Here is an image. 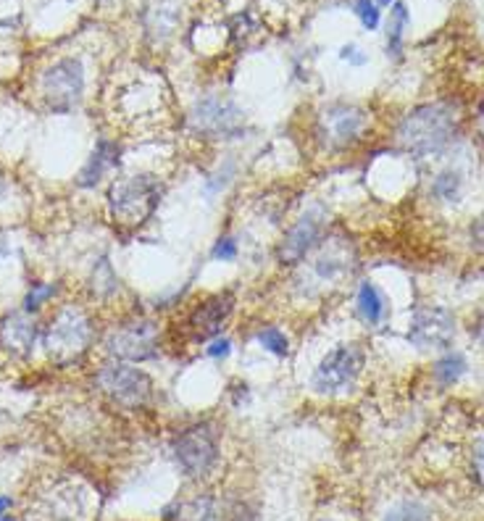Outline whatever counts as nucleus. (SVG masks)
<instances>
[{
	"label": "nucleus",
	"instance_id": "obj_1",
	"mask_svg": "<svg viewBox=\"0 0 484 521\" xmlns=\"http://www.w3.org/2000/svg\"><path fill=\"white\" fill-rule=\"evenodd\" d=\"M461 129V114L450 103H424L403 116L395 126L398 145L416 156L429 159L448 151Z\"/></svg>",
	"mask_w": 484,
	"mask_h": 521
},
{
	"label": "nucleus",
	"instance_id": "obj_2",
	"mask_svg": "<svg viewBox=\"0 0 484 521\" xmlns=\"http://www.w3.org/2000/svg\"><path fill=\"white\" fill-rule=\"evenodd\" d=\"M166 195V184L158 174L140 172L114 179L106 195L109 216L119 230H142L153 222L161 200Z\"/></svg>",
	"mask_w": 484,
	"mask_h": 521
},
{
	"label": "nucleus",
	"instance_id": "obj_3",
	"mask_svg": "<svg viewBox=\"0 0 484 521\" xmlns=\"http://www.w3.org/2000/svg\"><path fill=\"white\" fill-rule=\"evenodd\" d=\"M93 387L98 395L114 408L121 411H148L156 405V382L153 377L140 369L137 363L124 361H106L93 374Z\"/></svg>",
	"mask_w": 484,
	"mask_h": 521
},
{
	"label": "nucleus",
	"instance_id": "obj_4",
	"mask_svg": "<svg viewBox=\"0 0 484 521\" xmlns=\"http://www.w3.org/2000/svg\"><path fill=\"white\" fill-rule=\"evenodd\" d=\"M43 346L53 363L69 366L77 363L95 343V324L85 305L66 303L51 316L48 327L43 330Z\"/></svg>",
	"mask_w": 484,
	"mask_h": 521
},
{
	"label": "nucleus",
	"instance_id": "obj_5",
	"mask_svg": "<svg viewBox=\"0 0 484 521\" xmlns=\"http://www.w3.org/2000/svg\"><path fill=\"white\" fill-rule=\"evenodd\" d=\"M187 126L195 137L206 142H235L247 132V114L227 93H206L195 98Z\"/></svg>",
	"mask_w": 484,
	"mask_h": 521
},
{
	"label": "nucleus",
	"instance_id": "obj_6",
	"mask_svg": "<svg viewBox=\"0 0 484 521\" xmlns=\"http://www.w3.org/2000/svg\"><path fill=\"white\" fill-rule=\"evenodd\" d=\"M363 369H366V347L356 340L337 343L335 347H329L319 358V363L313 366V371L308 377V387L319 398L348 395L359 385Z\"/></svg>",
	"mask_w": 484,
	"mask_h": 521
},
{
	"label": "nucleus",
	"instance_id": "obj_7",
	"mask_svg": "<svg viewBox=\"0 0 484 521\" xmlns=\"http://www.w3.org/2000/svg\"><path fill=\"white\" fill-rule=\"evenodd\" d=\"M371 114L345 101H335L319 109L313 121V137L324 153H345L353 151L368 132Z\"/></svg>",
	"mask_w": 484,
	"mask_h": 521
},
{
	"label": "nucleus",
	"instance_id": "obj_8",
	"mask_svg": "<svg viewBox=\"0 0 484 521\" xmlns=\"http://www.w3.org/2000/svg\"><path fill=\"white\" fill-rule=\"evenodd\" d=\"M161 327L150 316H126L109 327L103 350L109 358L124 363H148L161 355Z\"/></svg>",
	"mask_w": 484,
	"mask_h": 521
},
{
	"label": "nucleus",
	"instance_id": "obj_9",
	"mask_svg": "<svg viewBox=\"0 0 484 521\" xmlns=\"http://www.w3.org/2000/svg\"><path fill=\"white\" fill-rule=\"evenodd\" d=\"M172 453L182 471L192 479H203L214 471L222 456V432L216 421L200 419L172 437Z\"/></svg>",
	"mask_w": 484,
	"mask_h": 521
},
{
	"label": "nucleus",
	"instance_id": "obj_10",
	"mask_svg": "<svg viewBox=\"0 0 484 521\" xmlns=\"http://www.w3.org/2000/svg\"><path fill=\"white\" fill-rule=\"evenodd\" d=\"M235 305H238V297L230 289L203 295L184 311L180 322V338L187 346H206L208 340L224 332L227 322L235 313Z\"/></svg>",
	"mask_w": 484,
	"mask_h": 521
},
{
	"label": "nucleus",
	"instance_id": "obj_11",
	"mask_svg": "<svg viewBox=\"0 0 484 521\" xmlns=\"http://www.w3.org/2000/svg\"><path fill=\"white\" fill-rule=\"evenodd\" d=\"M356 266H359V256L353 245L345 237H327L319 245V250L298 269H302L305 274V289L321 292V289L335 288L343 280H348L356 272Z\"/></svg>",
	"mask_w": 484,
	"mask_h": 521
},
{
	"label": "nucleus",
	"instance_id": "obj_12",
	"mask_svg": "<svg viewBox=\"0 0 484 521\" xmlns=\"http://www.w3.org/2000/svg\"><path fill=\"white\" fill-rule=\"evenodd\" d=\"M37 93L51 114H71L85 98V66L74 56L59 58L40 74Z\"/></svg>",
	"mask_w": 484,
	"mask_h": 521
},
{
	"label": "nucleus",
	"instance_id": "obj_13",
	"mask_svg": "<svg viewBox=\"0 0 484 521\" xmlns=\"http://www.w3.org/2000/svg\"><path fill=\"white\" fill-rule=\"evenodd\" d=\"M327 230H329L327 208H321L316 203L308 206L301 216H295V222L285 230L282 240L277 242V261L282 266L298 269L327 240Z\"/></svg>",
	"mask_w": 484,
	"mask_h": 521
},
{
	"label": "nucleus",
	"instance_id": "obj_14",
	"mask_svg": "<svg viewBox=\"0 0 484 521\" xmlns=\"http://www.w3.org/2000/svg\"><path fill=\"white\" fill-rule=\"evenodd\" d=\"M456 340V316L442 305H419L408 322V343L419 350H448Z\"/></svg>",
	"mask_w": 484,
	"mask_h": 521
},
{
	"label": "nucleus",
	"instance_id": "obj_15",
	"mask_svg": "<svg viewBox=\"0 0 484 521\" xmlns=\"http://www.w3.org/2000/svg\"><path fill=\"white\" fill-rule=\"evenodd\" d=\"M40 338H43V332L35 324V313H27L24 308L8 313L0 322V346L5 347V350H11L13 355L27 358L35 350Z\"/></svg>",
	"mask_w": 484,
	"mask_h": 521
},
{
	"label": "nucleus",
	"instance_id": "obj_16",
	"mask_svg": "<svg viewBox=\"0 0 484 521\" xmlns=\"http://www.w3.org/2000/svg\"><path fill=\"white\" fill-rule=\"evenodd\" d=\"M119 156H121V145L117 140H109V137H101L87 159V164L82 167V172L77 176V184L79 187H95L101 184L111 169L119 167Z\"/></svg>",
	"mask_w": 484,
	"mask_h": 521
},
{
	"label": "nucleus",
	"instance_id": "obj_17",
	"mask_svg": "<svg viewBox=\"0 0 484 521\" xmlns=\"http://www.w3.org/2000/svg\"><path fill=\"white\" fill-rule=\"evenodd\" d=\"M356 313L363 322V327L368 330H376L387 322L390 316V303H387V295L379 289L376 282L371 280H361L359 289H356Z\"/></svg>",
	"mask_w": 484,
	"mask_h": 521
},
{
	"label": "nucleus",
	"instance_id": "obj_18",
	"mask_svg": "<svg viewBox=\"0 0 484 521\" xmlns=\"http://www.w3.org/2000/svg\"><path fill=\"white\" fill-rule=\"evenodd\" d=\"M429 195L437 200V203H458L461 195H464V172L461 169H442L432 176V184H429Z\"/></svg>",
	"mask_w": 484,
	"mask_h": 521
},
{
	"label": "nucleus",
	"instance_id": "obj_19",
	"mask_svg": "<svg viewBox=\"0 0 484 521\" xmlns=\"http://www.w3.org/2000/svg\"><path fill=\"white\" fill-rule=\"evenodd\" d=\"M238 172H240V161H238L235 156H224L211 172L206 174V179H203V192H206L208 198H216V195L227 192V187L235 182Z\"/></svg>",
	"mask_w": 484,
	"mask_h": 521
},
{
	"label": "nucleus",
	"instance_id": "obj_20",
	"mask_svg": "<svg viewBox=\"0 0 484 521\" xmlns=\"http://www.w3.org/2000/svg\"><path fill=\"white\" fill-rule=\"evenodd\" d=\"M411 24V11L403 0H395L390 8V19H387V53L400 56L403 40H406V29Z\"/></svg>",
	"mask_w": 484,
	"mask_h": 521
},
{
	"label": "nucleus",
	"instance_id": "obj_21",
	"mask_svg": "<svg viewBox=\"0 0 484 521\" xmlns=\"http://www.w3.org/2000/svg\"><path fill=\"white\" fill-rule=\"evenodd\" d=\"M466 371H469V361H466V355L458 353V350H448L442 358H437V363H434V369H432L434 379H437L442 387L458 385L461 377H464Z\"/></svg>",
	"mask_w": 484,
	"mask_h": 521
},
{
	"label": "nucleus",
	"instance_id": "obj_22",
	"mask_svg": "<svg viewBox=\"0 0 484 521\" xmlns=\"http://www.w3.org/2000/svg\"><path fill=\"white\" fill-rule=\"evenodd\" d=\"M253 338H255V346L261 347L263 353H269V355H274V358H279V361H285V358L290 355V350H293L290 335H287L282 327H277V324H263V327H258Z\"/></svg>",
	"mask_w": 484,
	"mask_h": 521
},
{
	"label": "nucleus",
	"instance_id": "obj_23",
	"mask_svg": "<svg viewBox=\"0 0 484 521\" xmlns=\"http://www.w3.org/2000/svg\"><path fill=\"white\" fill-rule=\"evenodd\" d=\"M56 292H59V288L53 282H32L29 289H27V295H24V305L21 308L27 313H37L45 303H51L56 297Z\"/></svg>",
	"mask_w": 484,
	"mask_h": 521
},
{
	"label": "nucleus",
	"instance_id": "obj_24",
	"mask_svg": "<svg viewBox=\"0 0 484 521\" xmlns=\"http://www.w3.org/2000/svg\"><path fill=\"white\" fill-rule=\"evenodd\" d=\"M211 261H216V264H235L238 261V256H240V242H238V237H232V234H219L216 237V242L211 245Z\"/></svg>",
	"mask_w": 484,
	"mask_h": 521
},
{
	"label": "nucleus",
	"instance_id": "obj_25",
	"mask_svg": "<svg viewBox=\"0 0 484 521\" xmlns=\"http://www.w3.org/2000/svg\"><path fill=\"white\" fill-rule=\"evenodd\" d=\"M353 13L359 16L366 32H376L382 24V8L374 0H353Z\"/></svg>",
	"mask_w": 484,
	"mask_h": 521
},
{
	"label": "nucleus",
	"instance_id": "obj_26",
	"mask_svg": "<svg viewBox=\"0 0 484 521\" xmlns=\"http://www.w3.org/2000/svg\"><path fill=\"white\" fill-rule=\"evenodd\" d=\"M232 350H235V343H232V338H227V335H219V338L208 340L206 347H203L206 358H211V361H216V363L227 361V358L232 355Z\"/></svg>",
	"mask_w": 484,
	"mask_h": 521
},
{
	"label": "nucleus",
	"instance_id": "obj_27",
	"mask_svg": "<svg viewBox=\"0 0 484 521\" xmlns=\"http://www.w3.org/2000/svg\"><path fill=\"white\" fill-rule=\"evenodd\" d=\"M382 521H429L426 519V511H424L422 506H416V503H400V506H395L387 517Z\"/></svg>",
	"mask_w": 484,
	"mask_h": 521
},
{
	"label": "nucleus",
	"instance_id": "obj_28",
	"mask_svg": "<svg viewBox=\"0 0 484 521\" xmlns=\"http://www.w3.org/2000/svg\"><path fill=\"white\" fill-rule=\"evenodd\" d=\"M340 61H345L348 66H353V69H361L368 63V53L359 48L356 43H348V45H343L340 48Z\"/></svg>",
	"mask_w": 484,
	"mask_h": 521
},
{
	"label": "nucleus",
	"instance_id": "obj_29",
	"mask_svg": "<svg viewBox=\"0 0 484 521\" xmlns=\"http://www.w3.org/2000/svg\"><path fill=\"white\" fill-rule=\"evenodd\" d=\"M472 466H474V476L477 482L484 487V435L474 443V451H472Z\"/></svg>",
	"mask_w": 484,
	"mask_h": 521
},
{
	"label": "nucleus",
	"instance_id": "obj_30",
	"mask_svg": "<svg viewBox=\"0 0 484 521\" xmlns=\"http://www.w3.org/2000/svg\"><path fill=\"white\" fill-rule=\"evenodd\" d=\"M232 521H261V514H258V509H255V506H250V503H240V506H235Z\"/></svg>",
	"mask_w": 484,
	"mask_h": 521
},
{
	"label": "nucleus",
	"instance_id": "obj_31",
	"mask_svg": "<svg viewBox=\"0 0 484 521\" xmlns=\"http://www.w3.org/2000/svg\"><path fill=\"white\" fill-rule=\"evenodd\" d=\"M11 192H13V184L5 174L0 172V206H5L11 200Z\"/></svg>",
	"mask_w": 484,
	"mask_h": 521
},
{
	"label": "nucleus",
	"instance_id": "obj_32",
	"mask_svg": "<svg viewBox=\"0 0 484 521\" xmlns=\"http://www.w3.org/2000/svg\"><path fill=\"white\" fill-rule=\"evenodd\" d=\"M472 237L477 240V245H480V248H484V214L477 219V222H474V227H472Z\"/></svg>",
	"mask_w": 484,
	"mask_h": 521
},
{
	"label": "nucleus",
	"instance_id": "obj_33",
	"mask_svg": "<svg viewBox=\"0 0 484 521\" xmlns=\"http://www.w3.org/2000/svg\"><path fill=\"white\" fill-rule=\"evenodd\" d=\"M474 335H477V340L482 343L484 347V311L480 313V319H477V327H474Z\"/></svg>",
	"mask_w": 484,
	"mask_h": 521
},
{
	"label": "nucleus",
	"instance_id": "obj_34",
	"mask_svg": "<svg viewBox=\"0 0 484 521\" xmlns=\"http://www.w3.org/2000/svg\"><path fill=\"white\" fill-rule=\"evenodd\" d=\"M11 509V498L8 495H0V517Z\"/></svg>",
	"mask_w": 484,
	"mask_h": 521
},
{
	"label": "nucleus",
	"instance_id": "obj_35",
	"mask_svg": "<svg viewBox=\"0 0 484 521\" xmlns=\"http://www.w3.org/2000/svg\"><path fill=\"white\" fill-rule=\"evenodd\" d=\"M374 3H376L379 8H390V5H392L395 0H374Z\"/></svg>",
	"mask_w": 484,
	"mask_h": 521
},
{
	"label": "nucleus",
	"instance_id": "obj_36",
	"mask_svg": "<svg viewBox=\"0 0 484 521\" xmlns=\"http://www.w3.org/2000/svg\"><path fill=\"white\" fill-rule=\"evenodd\" d=\"M0 521H13V517H8V514H3V517H0Z\"/></svg>",
	"mask_w": 484,
	"mask_h": 521
}]
</instances>
